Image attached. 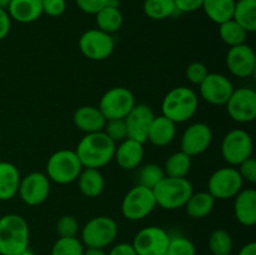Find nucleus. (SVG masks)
<instances>
[{
	"label": "nucleus",
	"instance_id": "79ce46f5",
	"mask_svg": "<svg viewBox=\"0 0 256 255\" xmlns=\"http://www.w3.org/2000/svg\"><path fill=\"white\" fill-rule=\"evenodd\" d=\"M75 2L82 12L92 15H95L106 6V0H75Z\"/></svg>",
	"mask_w": 256,
	"mask_h": 255
},
{
	"label": "nucleus",
	"instance_id": "f03ea898",
	"mask_svg": "<svg viewBox=\"0 0 256 255\" xmlns=\"http://www.w3.org/2000/svg\"><path fill=\"white\" fill-rule=\"evenodd\" d=\"M29 245L26 220L16 214L0 218V255H19Z\"/></svg>",
	"mask_w": 256,
	"mask_h": 255
},
{
	"label": "nucleus",
	"instance_id": "6e6552de",
	"mask_svg": "<svg viewBox=\"0 0 256 255\" xmlns=\"http://www.w3.org/2000/svg\"><path fill=\"white\" fill-rule=\"evenodd\" d=\"M242 184L244 180L238 169L232 166L220 168L209 178L208 192L215 200L232 199L242 189Z\"/></svg>",
	"mask_w": 256,
	"mask_h": 255
},
{
	"label": "nucleus",
	"instance_id": "9b49d317",
	"mask_svg": "<svg viewBox=\"0 0 256 255\" xmlns=\"http://www.w3.org/2000/svg\"><path fill=\"white\" fill-rule=\"evenodd\" d=\"M115 42L110 34L99 29H90L82 32L79 39V49L89 60L102 62L112 54Z\"/></svg>",
	"mask_w": 256,
	"mask_h": 255
},
{
	"label": "nucleus",
	"instance_id": "58836bf2",
	"mask_svg": "<svg viewBox=\"0 0 256 255\" xmlns=\"http://www.w3.org/2000/svg\"><path fill=\"white\" fill-rule=\"evenodd\" d=\"M208 74H209V70H208L206 65L199 62H194L188 65L186 72H185L186 79L194 85L202 84L205 78L208 76Z\"/></svg>",
	"mask_w": 256,
	"mask_h": 255
},
{
	"label": "nucleus",
	"instance_id": "a19ab883",
	"mask_svg": "<svg viewBox=\"0 0 256 255\" xmlns=\"http://www.w3.org/2000/svg\"><path fill=\"white\" fill-rule=\"evenodd\" d=\"M239 166V174L240 176L242 178V180L244 182H252V184H254L256 182V160L252 159V156L249 158V159L244 160V162H242L240 165H238Z\"/></svg>",
	"mask_w": 256,
	"mask_h": 255
},
{
	"label": "nucleus",
	"instance_id": "e433bc0d",
	"mask_svg": "<svg viewBox=\"0 0 256 255\" xmlns=\"http://www.w3.org/2000/svg\"><path fill=\"white\" fill-rule=\"evenodd\" d=\"M102 132L116 144V142H122L128 138L126 125H125L124 119H112L106 120L105 126Z\"/></svg>",
	"mask_w": 256,
	"mask_h": 255
},
{
	"label": "nucleus",
	"instance_id": "7ed1b4c3",
	"mask_svg": "<svg viewBox=\"0 0 256 255\" xmlns=\"http://www.w3.org/2000/svg\"><path fill=\"white\" fill-rule=\"evenodd\" d=\"M199 99L195 92L186 86H178L170 90L162 102V115L175 124L185 122L195 115Z\"/></svg>",
	"mask_w": 256,
	"mask_h": 255
},
{
	"label": "nucleus",
	"instance_id": "6ab92c4d",
	"mask_svg": "<svg viewBox=\"0 0 256 255\" xmlns=\"http://www.w3.org/2000/svg\"><path fill=\"white\" fill-rule=\"evenodd\" d=\"M72 122H74L75 126L84 132L85 134H92V132H102L106 119L100 112L99 108L85 105V106H80L75 110L74 115H72Z\"/></svg>",
	"mask_w": 256,
	"mask_h": 255
},
{
	"label": "nucleus",
	"instance_id": "b1692460",
	"mask_svg": "<svg viewBox=\"0 0 256 255\" xmlns=\"http://www.w3.org/2000/svg\"><path fill=\"white\" fill-rule=\"evenodd\" d=\"M20 172L14 164L0 162V200H10L19 190Z\"/></svg>",
	"mask_w": 256,
	"mask_h": 255
},
{
	"label": "nucleus",
	"instance_id": "bb28decb",
	"mask_svg": "<svg viewBox=\"0 0 256 255\" xmlns=\"http://www.w3.org/2000/svg\"><path fill=\"white\" fill-rule=\"evenodd\" d=\"M235 2V0H204L202 8L212 22L220 25L232 19Z\"/></svg>",
	"mask_w": 256,
	"mask_h": 255
},
{
	"label": "nucleus",
	"instance_id": "c03bdc74",
	"mask_svg": "<svg viewBox=\"0 0 256 255\" xmlns=\"http://www.w3.org/2000/svg\"><path fill=\"white\" fill-rule=\"evenodd\" d=\"M12 28V19L6 10L0 9V40L5 39L8 36Z\"/></svg>",
	"mask_w": 256,
	"mask_h": 255
},
{
	"label": "nucleus",
	"instance_id": "20e7f679",
	"mask_svg": "<svg viewBox=\"0 0 256 255\" xmlns=\"http://www.w3.org/2000/svg\"><path fill=\"white\" fill-rule=\"evenodd\" d=\"M192 192V185L186 178L165 176L152 189L156 205L165 210H175L185 206Z\"/></svg>",
	"mask_w": 256,
	"mask_h": 255
},
{
	"label": "nucleus",
	"instance_id": "f704fd0d",
	"mask_svg": "<svg viewBox=\"0 0 256 255\" xmlns=\"http://www.w3.org/2000/svg\"><path fill=\"white\" fill-rule=\"evenodd\" d=\"M165 178V172L162 166L156 164H146L139 172V184L142 186L154 189L158 184Z\"/></svg>",
	"mask_w": 256,
	"mask_h": 255
},
{
	"label": "nucleus",
	"instance_id": "c85d7f7f",
	"mask_svg": "<svg viewBox=\"0 0 256 255\" xmlns=\"http://www.w3.org/2000/svg\"><path fill=\"white\" fill-rule=\"evenodd\" d=\"M190 168H192V158L180 150L168 158L162 170L165 172V176L186 178L190 172Z\"/></svg>",
	"mask_w": 256,
	"mask_h": 255
},
{
	"label": "nucleus",
	"instance_id": "2eb2a0df",
	"mask_svg": "<svg viewBox=\"0 0 256 255\" xmlns=\"http://www.w3.org/2000/svg\"><path fill=\"white\" fill-rule=\"evenodd\" d=\"M199 92L205 102L212 105L222 106L230 99L234 92V86L225 75L209 72L204 82L199 85Z\"/></svg>",
	"mask_w": 256,
	"mask_h": 255
},
{
	"label": "nucleus",
	"instance_id": "39448f33",
	"mask_svg": "<svg viewBox=\"0 0 256 255\" xmlns=\"http://www.w3.org/2000/svg\"><path fill=\"white\" fill-rule=\"evenodd\" d=\"M82 170V165L75 150H58L46 162V176L60 185L75 182Z\"/></svg>",
	"mask_w": 256,
	"mask_h": 255
},
{
	"label": "nucleus",
	"instance_id": "a18cd8bd",
	"mask_svg": "<svg viewBox=\"0 0 256 255\" xmlns=\"http://www.w3.org/2000/svg\"><path fill=\"white\" fill-rule=\"evenodd\" d=\"M108 255H138L135 252L134 248L132 244H128V242H119L115 246H112V249L108 252Z\"/></svg>",
	"mask_w": 256,
	"mask_h": 255
},
{
	"label": "nucleus",
	"instance_id": "864d4df0",
	"mask_svg": "<svg viewBox=\"0 0 256 255\" xmlns=\"http://www.w3.org/2000/svg\"><path fill=\"white\" fill-rule=\"evenodd\" d=\"M229 255H232V254H229Z\"/></svg>",
	"mask_w": 256,
	"mask_h": 255
},
{
	"label": "nucleus",
	"instance_id": "09e8293b",
	"mask_svg": "<svg viewBox=\"0 0 256 255\" xmlns=\"http://www.w3.org/2000/svg\"><path fill=\"white\" fill-rule=\"evenodd\" d=\"M106 6L119 8V0H106Z\"/></svg>",
	"mask_w": 256,
	"mask_h": 255
},
{
	"label": "nucleus",
	"instance_id": "ea45409f",
	"mask_svg": "<svg viewBox=\"0 0 256 255\" xmlns=\"http://www.w3.org/2000/svg\"><path fill=\"white\" fill-rule=\"evenodd\" d=\"M42 14L49 16L58 18L62 15L66 10V2L65 0H42Z\"/></svg>",
	"mask_w": 256,
	"mask_h": 255
},
{
	"label": "nucleus",
	"instance_id": "603ef678",
	"mask_svg": "<svg viewBox=\"0 0 256 255\" xmlns=\"http://www.w3.org/2000/svg\"><path fill=\"white\" fill-rule=\"evenodd\" d=\"M162 255H169V254H168V252H164V254H162Z\"/></svg>",
	"mask_w": 256,
	"mask_h": 255
},
{
	"label": "nucleus",
	"instance_id": "423d86ee",
	"mask_svg": "<svg viewBox=\"0 0 256 255\" xmlns=\"http://www.w3.org/2000/svg\"><path fill=\"white\" fill-rule=\"evenodd\" d=\"M116 236V222L112 218L104 215L90 219L82 230V242L86 248L105 249L115 242Z\"/></svg>",
	"mask_w": 256,
	"mask_h": 255
},
{
	"label": "nucleus",
	"instance_id": "f3484780",
	"mask_svg": "<svg viewBox=\"0 0 256 255\" xmlns=\"http://www.w3.org/2000/svg\"><path fill=\"white\" fill-rule=\"evenodd\" d=\"M212 140V132L205 122H195L186 128L180 140L182 152L190 158L202 154L210 146Z\"/></svg>",
	"mask_w": 256,
	"mask_h": 255
},
{
	"label": "nucleus",
	"instance_id": "a878e982",
	"mask_svg": "<svg viewBox=\"0 0 256 255\" xmlns=\"http://www.w3.org/2000/svg\"><path fill=\"white\" fill-rule=\"evenodd\" d=\"M215 199L208 192H192L185 204L186 214L192 219H204L212 212Z\"/></svg>",
	"mask_w": 256,
	"mask_h": 255
},
{
	"label": "nucleus",
	"instance_id": "4c0bfd02",
	"mask_svg": "<svg viewBox=\"0 0 256 255\" xmlns=\"http://www.w3.org/2000/svg\"><path fill=\"white\" fill-rule=\"evenodd\" d=\"M56 232L60 238H75L79 232V222L72 215H62L56 222Z\"/></svg>",
	"mask_w": 256,
	"mask_h": 255
},
{
	"label": "nucleus",
	"instance_id": "aec40b11",
	"mask_svg": "<svg viewBox=\"0 0 256 255\" xmlns=\"http://www.w3.org/2000/svg\"><path fill=\"white\" fill-rule=\"evenodd\" d=\"M144 158V148L142 142L126 138L115 148L114 159L124 170H132L139 166Z\"/></svg>",
	"mask_w": 256,
	"mask_h": 255
},
{
	"label": "nucleus",
	"instance_id": "49530a36",
	"mask_svg": "<svg viewBox=\"0 0 256 255\" xmlns=\"http://www.w3.org/2000/svg\"><path fill=\"white\" fill-rule=\"evenodd\" d=\"M238 255H256V242H252L245 244L244 246L239 250Z\"/></svg>",
	"mask_w": 256,
	"mask_h": 255
},
{
	"label": "nucleus",
	"instance_id": "8fccbe9b",
	"mask_svg": "<svg viewBox=\"0 0 256 255\" xmlns=\"http://www.w3.org/2000/svg\"><path fill=\"white\" fill-rule=\"evenodd\" d=\"M10 2H12V0H0V9L6 10L8 6H9Z\"/></svg>",
	"mask_w": 256,
	"mask_h": 255
},
{
	"label": "nucleus",
	"instance_id": "9d476101",
	"mask_svg": "<svg viewBox=\"0 0 256 255\" xmlns=\"http://www.w3.org/2000/svg\"><path fill=\"white\" fill-rule=\"evenodd\" d=\"M252 154V140L249 132L234 129L222 142V155L230 166H238Z\"/></svg>",
	"mask_w": 256,
	"mask_h": 255
},
{
	"label": "nucleus",
	"instance_id": "393cba45",
	"mask_svg": "<svg viewBox=\"0 0 256 255\" xmlns=\"http://www.w3.org/2000/svg\"><path fill=\"white\" fill-rule=\"evenodd\" d=\"M78 185L86 198H98L105 188V180L99 169L85 168L78 176Z\"/></svg>",
	"mask_w": 256,
	"mask_h": 255
},
{
	"label": "nucleus",
	"instance_id": "7c9ffc66",
	"mask_svg": "<svg viewBox=\"0 0 256 255\" xmlns=\"http://www.w3.org/2000/svg\"><path fill=\"white\" fill-rule=\"evenodd\" d=\"M145 15L152 20H164L172 16L176 12L174 0H145Z\"/></svg>",
	"mask_w": 256,
	"mask_h": 255
},
{
	"label": "nucleus",
	"instance_id": "412c9836",
	"mask_svg": "<svg viewBox=\"0 0 256 255\" xmlns=\"http://www.w3.org/2000/svg\"><path fill=\"white\" fill-rule=\"evenodd\" d=\"M234 214L238 222L244 226H252L256 222V192L254 189H242L235 195Z\"/></svg>",
	"mask_w": 256,
	"mask_h": 255
},
{
	"label": "nucleus",
	"instance_id": "4468645a",
	"mask_svg": "<svg viewBox=\"0 0 256 255\" xmlns=\"http://www.w3.org/2000/svg\"><path fill=\"white\" fill-rule=\"evenodd\" d=\"M50 192V180L45 174L34 172L20 180L18 194L29 206H36L48 199Z\"/></svg>",
	"mask_w": 256,
	"mask_h": 255
},
{
	"label": "nucleus",
	"instance_id": "37998d69",
	"mask_svg": "<svg viewBox=\"0 0 256 255\" xmlns=\"http://www.w3.org/2000/svg\"><path fill=\"white\" fill-rule=\"evenodd\" d=\"M204 0H174L176 12H192L202 6Z\"/></svg>",
	"mask_w": 256,
	"mask_h": 255
},
{
	"label": "nucleus",
	"instance_id": "f8f14e48",
	"mask_svg": "<svg viewBox=\"0 0 256 255\" xmlns=\"http://www.w3.org/2000/svg\"><path fill=\"white\" fill-rule=\"evenodd\" d=\"M228 114L234 122L246 124L256 118V92L252 88L234 89L226 104Z\"/></svg>",
	"mask_w": 256,
	"mask_h": 255
},
{
	"label": "nucleus",
	"instance_id": "de8ad7c7",
	"mask_svg": "<svg viewBox=\"0 0 256 255\" xmlns=\"http://www.w3.org/2000/svg\"><path fill=\"white\" fill-rule=\"evenodd\" d=\"M84 255H108L104 249H98V248H86L84 250Z\"/></svg>",
	"mask_w": 256,
	"mask_h": 255
},
{
	"label": "nucleus",
	"instance_id": "f257e3e1",
	"mask_svg": "<svg viewBox=\"0 0 256 255\" xmlns=\"http://www.w3.org/2000/svg\"><path fill=\"white\" fill-rule=\"evenodd\" d=\"M115 142L104 132L85 134L78 144L76 152L82 168L99 169L114 159Z\"/></svg>",
	"mask_w": 256,
	"mask_h": 255
},
{
	"label": "nucleus",
	"instance_id": "2f4dec72",
	"mask_svg": "<svg viewBox=\"0 0 256 255\" xmlns=\"http://www.w3.org/2000/svg\"><path fill=\"white\" fill-rule=\"evenodd\" d=\"M219 35L222 42L232 48L245 44L248 32L234 19H230L219 25Z\"/></svg>",
	"mask_w": 256,
	"mask_h": 255
},
{
	"label": "nucleus",
	"instance_id": "1a4fd4ad",
	"mask_svg": "<svg viewBox=\"0 0 256 255\" xmlns=\"http://www.w3.org/2000/svg\"><path fill=\"white\" fill-rule=\"evenodd\" d=\"M135 98L129 89L124 86L112 88L102 96L99 109L106 120L124 119L134 108Z\"/></svg>",
	"mask_w": 256,
	"mask_h": 255
},
{
	"label": "nucleus",
	"instance_id": "a211bd4d",
	"mask_svg": "<svg viewBox=\"0 0 256 255\" xmlns=\"http://www.w3.org/2000/svg\"><path fill=\"white\" fill-rule=\"evenodd\" d=\"M226 65L229 72L234 76H252L256 69V56L252 46L246 44L232 46L226 54Z\"/></svg>",
	"mask_w": 256,
	"mask_h": 255
},
{
	"label": "nucleus",
	"instance_id": "0eeeda50",
	"mask_svg": "<svg viewBox=\"0 0 256 255\" xmlns=\"http://www.w3.org/2000/svg\"><path fill=\"white\" fill-rule=\"evenodd\" d=\"M156 206L152 190L136 185L125 194L122 202V212L125 219L138 222L146 218Z\"/></svg>",
	"mask_w": 256,
	"mask_h": 255
},
{
	"label": "nucleus",
	"instance_id": "c756f323",
	"mask_svg": "<svg viewBox=\"0 0 256 255\" xmlns=\"http://www.w3.org/2000/svg\"><path fill=\"white\" fill-rule=\"evenodd\" d=\"M95 16H96L98 29L106 34H114L122 25V14L119 8L104 6L95 14Z\"/></svg>",
	"mask_w": 256,
	"mask_h": 255
},
{
	"label": "nucleus",
	"instance_id": "c9c22d12",
	"mask_svg": "<svg viewBox=\"0 0 256 255\" xmlns=\"http://www.w3.org/2000/svg\"><path fill=\"white\" fill-rule=\"evenodd\" d=\"M166 252L169 255H196V249L192 240L184 236H170Z\"/></svg>",
	"mask_w": 256,
	"mask_h": 255
},
{
	"label": "nucleus",
	"instance_id": "473e14b6",
	"mask_svg": "<svg viewBox=\"0 0 256 255\" xmlns=\"http://www.w3.org/2000/svg\"><path fill=\"white\" fill-rule=\"evenodd\" d=\"M232 238L226 230L216 229L209 236V249L212 255H229L232 250Z\"/></svg>",
	"mask_w": 256,
	"mask_h": 255
},
{
	"label": "nucleus",
	"instance_id": "dca6fc26",
	"mask_svg": "<svg viewBox=\"0 0 256 255\" xmlns=\"http://www.w3.org/2000/svg\"><path fill=\"white\" fill-rule=\"evenodd\" d=\"M154 118L152 108L145 104H135L129 114L124 118L128 138L144 144L148 140V132Z\"/></svg>",
	"mask_w": 256,
	"mask_h": 255
},
{
	"label": "nucleus",
	"instance_id": "3c124183",
	"mask_svg": "<svg viewBox=\"0 0 256 255\" xmlns=\"http://www.w3.org/2000/svg\"><path fill=\"white\" fill-rule=\"evenodd\" d=\"M19 255H36V254H35L34 252H32V250H30L29 248H28L26 250H24V252H20Z\"/></svg>",
	"mask_w": 256,
	"mask_h": 255
},
{
	"label": "nucleus",
	"instance_id": "ddd939ff",
	"mask_svg": "<svg viewBox=\"0 0 256 255\" xmlns=\"http://www.w3.org/2000/svg\"><path fill=\"white\" fill-rule=\"evenodd\" d=\"M170 235L160 226H146L136 232L132 248L138 255H162L169 246Z\"/></svg>",
	"mask_w": 256,
	"mask_h": 255
},
{
	"label": "nucleus",
	"instance_id": "cd10ccee",
	"mask_svg": "<svg viewBox=\"0 0 256 255\" xmlns=\"http://www.w3.org/2000/svg\"><path fill=\"white\" fill-rule=\"evenodd\" d=\"M232 19L246 32L256 30V0H238Z\"/></svg>",
	"mask_w": 256,
	"mask_h": 255
},
{
	"label": "nucleus",
	"instance_id": "72a5a7b5",
	"mask_svg": "<svg viewBox=\"0 0 256 255\" xmlns=\"http://www.w3.org/2000/svg\"><path fill=\"white\" fill-rule=\"evenodd\" d=\"M85 246L75 238H59L54 242L50 255H84Z\"/></svg>",
	"mask_w": 256,
	"mask_h": 255
},
{
	"label": "nucleus",
	"instance_id": "5701e85b",
	"mask_svg": "<svg viewBox=\"0 0 256 255\" xmlns=\"http://www.w3.org/2000/svg\"><path fill=\"white\" fill-rule=\"evenodd\" d=\"M176 135V124L164 115L155 116L148 132V140L156 146H166Z\"/></svg>",
	"mask_w": 256,
	"mask_h": 255
},
{
	"label": "nucleus",
	"instance_id": "4be33fe9",
	"mask_svg": "<svg viewBox=\"0 0 256 255\" xmlns=\"http://www.w3.org/2000/svg\"><path fill=\"white\" fill-rule=\"evenodd\" d=\"M6 12L10 19L22 24H29L42 16V0H12Z\"/></svg>",
	"mask_w": 256,
	"mask_h": 255
}]
</instances>
